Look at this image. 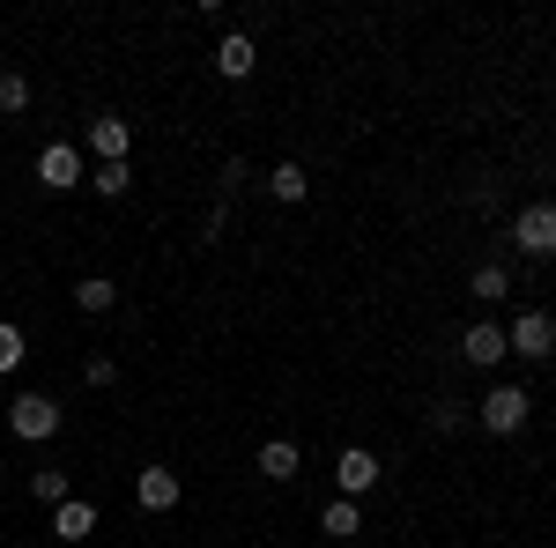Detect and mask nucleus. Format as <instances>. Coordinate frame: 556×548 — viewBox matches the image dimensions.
<instances>
[{
    "mask_svg": "<svg viewBox=\"0 0 556 548\" xmlns=\"http://www.w3.org/2000/svg\"><path fill=\"white\" fill-rule=\"evenodd\" d=\"M475 422H482L490 437H519V430H527V385H490L482 408H475Z\"/></svg>",
    "mask_w": 556,
    "mask_h": 548,
    "instance_id": "obj_1",
    "label": "nucleus"
},
{
    "mask_svg": "<svg viewBox=\"0 0 556 548\" xmlns=\"http://www.w3.org/2000/svg\"><path fill=\"white\" fill-rule=\"evenodd\" d=\"M513 245L527 259H556V201H534L513 215Z\"/></svg>",
    "mask_w": 556,
    "mask_h": 548,
    "instance_id": "obj_2",
    "label": "nucleus"
},
{
    "mask_svg": "<svg viewBox=\"0 0 556 548\" xmlns=\"http://www.w3.org/2000/svg\"><path fill=\"white\" fill-rule=\"evenodd\" d=\"M8 430H15V437H30V445L60 437V400H45V393H15V408H8Z\"/></svg>",
    "mask_w": 556,
    "mask_h": 548,
    "instance_id": "obj_3",
    "label": "nucleus"
},
{
    "mask_svg": "<svg viewBox=\"0 0 556 548\" xmlns=\"http://www.w3.org/2000/svg\"><path fill=\"white\" fill-rule=\"evenodd\" d=\"M505 348H513V356H534V364H542V356L556 348V319L542 311V304H534V311H519L513 327H505Z\"/></svg>",
    "mask_w": 556,
    "mask_h": 548,
    "instance_id": "obj_4",
    "label": "nucleus"
},
{
    "mask_svg": "<svg viewBox=\"0 0 556 548\" xmlns=\"http://www.w3.org/2000/svg\"><path fill=\"white\" fill-rule=\"evenodd\" d=\"M38 186L45 193H75V186H83V149H75V141L38 149Z\"/></svg>",
    "mask_w": 556,
    "mask_h": 548,
    "instance_id": "obj_5",
    "label": "nucleus"
},
{
    "mask_svg": "<svg viewBox=\"0 0 556 548\" xmlns=\"http://www.w3.org/2000/svg\"><path fill=\"white\" fill-rule=\"evenodd\" d=\"M127 149H134V127L119 119V112L89 119V156H97V164H127Z\"/></svg>",
    "mask_w": 556,
    "mask_h": 548,
    "instance_id": "obj_6",
    "label": "nucleus"
},
{
    "mask_svg": "<svg viewBox=\"0 0 556 548\" xmlns=\"http://www.w3.org/2000/svg\"><path fill=\"white\" fill-rule=\"evenodd\" d=\"M334 482H342V497H371V489H379V460H371L364 445H349L342 460H334Z\"/></svg>",
    "mask_w": 556,
    "mask_h": 548,
    "instance_id": "obj_7",
    "label": "nucleus"
},
{
    "mask_svg": "<svg viewBox=\"0 0 556 548\" xmlns=\"http://www.w3.org/2000/svg\"><path fill=\"white\" fill-rule=\"evenodd\" d=\"M253 67H260V52H253V38H245V30H230V38L215 44V75H223V82H245Z\"/></svg>",
    "mask_w": 556,
    "mask_h": 548,
    "instance_id": "obj_8",
    "label": "nucleus"
},
{
    "mask_svg": "<svg viewBox=\"0 0 556 548\" xmlns=\"http://www.w3.org/2000/svg\"><path fill=\"white\" fill-rule=\"evenodd\" d=\"M460 356H468V364H482V371H490V364H505V356H513V348H505V327L475 319V327H468V341H460Z\"/></svg>",
    "mask_w": 556,
    "mask_h": 548,
    "instance_id": "obj_9",
    "label": "nucleus"
},
{
    "mask_svg": "<svg viewBox=\"0 0 556 548\" xmlns=\"http://www.w3.org/2000/svg\"><path fill=\"white\" fill-rule=\"evenodd\" d=\"M134 497H141V511H178V474L172 467H141Z\"/></svg>",
    "mask_w": 556,
    "mask_h": 548,
    "instance_id": "obj_10",
    "label": "nucleus"
},
{
    "mask_svg": "<svg viewBox=\"0 0 556 548\" xmlns=\"http://www.w3.org/2000/svg\"><path fill=\"white\" fill-rule=\"evenodd\" d=\"M52 534H60V541H89V534H97V505H83V497L52 505Z\"/></svg>",
    "mask_w": 556,
    "mask_h": 548,
    "instance_id": "obj_11",
    "label": "nucleus"
},
{
    "mask_svg": "<svg viewBox=\"0 0 556 548\" xmlns=\"http://www.w3.org/2000/svg\"><path fill=\"white\" fill-rule=\"evenodd\" d=\"M298 467H304V453L290 437H267V445H260V474H267V482H298Z\"/></svg>",
    "mask_w": 556,
    "mask_h": 548,
    "instance_id": "obj_12",
    "label": "nucleus"
},
{
    "mask_svg": "<svg viewBox=\"0 0 556 548\" xmlns=\"http://www.w3.org/2000/svg\"><path fill=\"white\" fill-rule=\"evenodd\" d=\"M319 534H327V541H356V534H364V511H356V497H334V505L319 511Z\"/></svg>",
    "mask_w": 556,
    "mask_h": 548,
    "instance_id": "obj_13",
    "label": "nucleus"
},
{
    "mask_svg": "<svg viewBox=\"0 0 556 548\" xmlns=\"http://www.w3.org/2000/svg\"><path fill=\"white\" fill-rule=\"evenodd\" d=\"M75 304H83L89 319H104V311L119 304V282H112V275H83V282H75Z\"/></svg>",
    "mask_w": 556,
    "mask_h": 548,
    "instance_id": "obj_14",
    "label": "nucleus"
},
{
    "mask_svg": "<svg viewBox=\"0 0 556 548\" xmlns=\"http://www.w3.org/2000/svg\"><path fill=\"white\" fill-rule=\"evenodd\" d=\"M267 193H275V201H282V208H298L304 193H312V178H304L298 164H275V170H267Z\"/></svg>",
    "mask_w": 556,
    "mask_h": 548,
    "instance_id": "obj_15",
    "label": "nucleus"
},
{
    "mask_svg": "<svg viewBox=\"0 0 556 548\" xmlns=\"http://www.w3.org/2000/svg\"><path fill=\"white\" fill-rule=\"evenodd\" d=\"M30 497H38V505H67L75 489H67V474H60V467H30Z\"/></svg>",
    "mask_w": 556,
    "mask_h": 548,
    "instance_id": "obj_16",
    "label": "nucleus"
},
{
    "mask_svg": "<svg viewBox=\"0 0 556 548\" xmlns=\"http://www.w3.org/2000/svg\"><path fill=\"white\" fill-rule=\"evenodd\" d=\"M468 290L482 296V304H490V296H513V275H505L497 259H482V267H475V275H468Z\"/></svg>",
    "mask_w": 556,
    "mask_h": 548,
    "instance_id": "obj_17",
    "label": "nucleus"
},
{
    "mask_svg": "<svg viewBox=\"0 0 556 548\" xmlns=\"http://www.w3.org/2000/svg\"><path fill=\"white\" fill-rule=\"evenodd\" d=\"M89 186H97V193H104V201H127L134 170H127V164H97V170H89Z\"/></svg>",
    "mask_w": 556,
    "mask_h": 548,
    "instance_id": "obj_18",
    "label": "nucleus"
},
{
    "mask_svg": "<svg viewBox=\"0 0 556 548\" xmlns=\"http://www.w3.org/2000/svg\"><path fill=\"white\" fill-rule=\"evenodd\" d=\"M8 371H23V327L0 319V379H8Z\"/></svg>",
    "mask_w": 556,
    "mask_h": 548,
    "instance_id": "obj_19",
    "label": "nucleus"
},
{
    "mask_svg": "<svg viewBox=\"0 0 556 548\" xmlns=\"http://www.w3.org/2000/svg\"><path fill=\"white\" fill-rule=\"evenodd\" d=\"M23 104H30V82L15 67H0V112H23Z\"/></svg>",
    "mask_w": 556,
    "mask_h": 548,
    "instance_id": "obj_20",
    "label": "nucleus"
},
{
    "mask_svg": "<svg viewBox=\"0 0 556 548\" xmlns=\"http://www.w3.org/2000/svg\"><path fill=\"white\" fill-rule=\"evenodd\" d=\"M83 379L97 385V393H104V385H119V364H112V356H89V364H83Z\"/></svg>",
    "mask_w": 556,
    "mask_h": 548,
    "instance_id": "obj_21",
    "label": "nucleus"
},
{
    "mask_svg": "<svg viewBox=\"0 0 556 548\" xmlns=\"http://www.w3.org/2000/svg\"><path fill=\"white\" fill-rule=\"evenodd\" d=\"M245 178H253V164H245V156H230V164H223V193H238Z\"/></svg>",
    "mask_w": 556,
    "mask_h": 548,
    "instance_id": "obj_22",
    "label": "nucleus"
},
{
    "mask_svg": "<svg viewBox=\"0 0 556 548\" xmlns=\"http://www.w3.org/2000/svg\"><path fill=\"white\" fill-rule=\"evenodd\" d=\"M430 422H438V430H460V422H468V408H460V400H438V416H430Z\"/></svg>",
    "mask_w": 556,
    "mask_h": 548,
    "instance_id": "obj_23",
    "label": "nucleus"
}]
</instances>
